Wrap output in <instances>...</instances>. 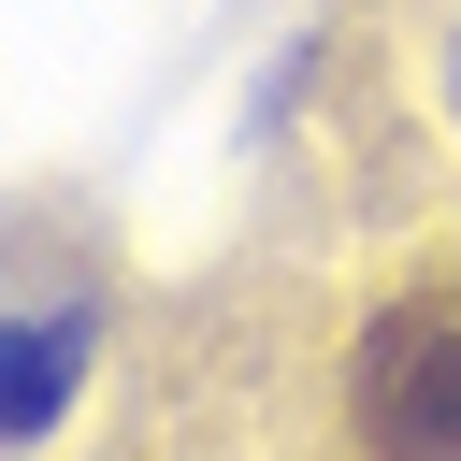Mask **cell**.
Listing matches in <instances>:
<instances>
[{
  "instance_id": "obj_1",
  "label": "cell",
  "mask_w": 461,
  "mask_h": 461,
  "mask_svg": "<svg viewBox=\"0 0 461 461\" xmlns=\"http://www.w3.org/2000/svg\"><path fill=\"white\" fill-rule=\"evenodd\" d=\"M346 418H360V447H461V288L447 274L360 317Z\"/></svg>"
},
{
  "instance_id": "obj_2",
  "label": "cell",
  "mask_w": 461,
  "mask_h": 461,
  "mask_svg": "<svg viewBox=\"0 0 461 461\" xmlns=\"http://www.w3.org/2000/svg\"><path fill=\"white\" fill-rule=\"evenodd\" d=\"M72 346H86V317H14V331H0V432H43V418H58Z\"/></svg>"
}]
</instances>
